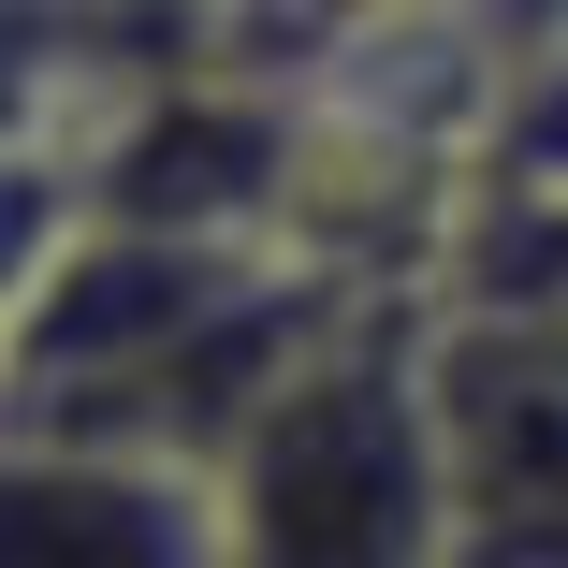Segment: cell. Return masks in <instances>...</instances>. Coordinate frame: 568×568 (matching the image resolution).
Returning <instances> with one entry per match:
<instances>
[{
    "mask_svg": "<svg viewBox=\"0 0 568 568\" xmlns=\"http://www.w3.org/2000/svg\"><path fill=\"white\" fill-rule=\"evenodd\" d=\"M234 568H452V452H437V321L351 306L306 379L234 437Z\"/></svg>",
    "mask_w": 568,
    "mask_h": 568,
    "instance_id": "6da1fadb",
    "label": "cell"
},
{
    "mask_svg": "<svg viewBox=\"0 0 568 568\" xmlns=\"http://www.w3.org/2000/svg\"><path fill=\"white\" fill-rule=\"evenodd\" d=\"M437 452L452 568H568V306L437 321Z\"/></svg>",
    "mask_w": 568,
    "mask_h": 568,
    "instance_id": "7a4b0ae2",
    "label": "cell"
},
{
    "mask_svg": "<svg viewBox=\"0 0 568 568\" xmlns=\"http://www.w3.org/2000/svg\"><path fill=\"white\" fill-rule=\"evenodd\" d=\"M0 568H234V496L161 452L16 437V525Z\"/></svg>",
    "mask_w": 568,
    "mask_h": 568,
    "instance_id": "3957f363",
    "label": "cell"
},
{
    "mask_svg": "<svg viewBox=\"0 0 568 568\" xmlns=\"http://www.w3.org/2000/svg\"><path fill=\"white\" fill-rule=\"evenodd\" d=\"M204 16H219V0H30V30H44V44H59V30H88V44H102V73L146 59L161 30H204Z\"/></svg>",
    "mask_w": 568,
    "mask_h": 568,
    "instance_id": "277c9868",
    "label": "cell"
},
{
    "mask_svg": "<svg viewBox=\"0 0 568 568\" xmlns=\"http://www.w3.org/2000/svg\"><path fill=\"white\" fill-rule=\"evenodd\" d=\"M379 16H394V0H277L292 44H351V30H379Z\"/></svg>",
    "mask_w": 568,
    "mask_h": 568,
    "instance_id": "5b68a950",
    "label": "cell"
}]
</instances>
